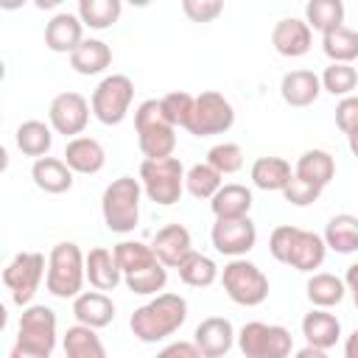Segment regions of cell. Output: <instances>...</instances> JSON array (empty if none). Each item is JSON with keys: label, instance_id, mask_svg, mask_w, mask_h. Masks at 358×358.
Instances as JSON below:
<instances>
[{"label": "cell", "instance_id": "cell-39", "mask_svg": "<svg viewBox=\"0 0 358 358\" xmlns=\"http://www.w3.org/2000/svg\"><path fill=\"white\" fill-rule=\"evenodd\" d=\"M319 78H322V90L338 98L352 95V90L358 87V70L350 62H330Z\"/></svg>", "mask_w": 358, "mask_h": 358}, {"label": "cell", "instance_id": "cell-3", "mask_svg": "<svg viewBox=\"0 0 358 358\" xmlns=\"http://www.w3.org/2000/svg\"><path fill=\"white\" fill-rule=\"evenodd\" d=\"M87 280V255L73 243L62 241L48 255L45 288L59 299H76Z\"/></svg>", "mask_w": 358, "mask_h": 358}, {"label": "cell", "instance_id": "cell-9", "mask_svg": "<svg viewBox=\"0 0 358 358\" xmlns=\"http://www.w3.org/2000/svg\"><path fill=\"white\" fill-rule=\"evenodd\" d=\"M238 347L246 358H285L294 350V336L282 324L246 322L238 333Z\"/></svg>", "mask_w": 358, "mask_h": 358}, {"label": "cell", "instance_id": "cell-35", "mask_svg": "<svg viewBox=\"0 0 358 358\" xmlns=\"http://www.w3.org/2000/svg\"><path fill=\"white\" fill-rule=\"evenodd\" d=\"M322 50L330 62H355L358 59V31L338 25L327 34H322Z\"/></svg>", "mask_w": 358, "mask_h": 358}, {"label": "cell", "instance_id": "cell-29", "mask_svg": "<svg viewBox=\"0 0 358 358\" xmlns=\"http://www.w3.org/2000/svg\"><path fill=\"white\" fill-rule=\"evenodd\" d=\"M62 347H64V355L67 358H103L106 355V347L98 338L95 327L81 324V322L73 324V327H67V333L62 338Z\"/></svg>", "mask_w": 358, "mask_h": 358}, {"label": "cell", "instance_id": "cell-43", "mask_svg": "<svg viewBox=\"0 0 358 358\" xmlns=\"http://www.w3.org/2000/svg\"><path fill=\"white\" fill-rule=\"evenodd\" d=\"M322 185H313V182H308V179H302V176H291V182L282 187V199L288 201V204H294V207H308V204H313V201H319V196H322Z\"/></svg>", "mask_w": 358, "mask_h": 358}, {"label": "cell", "instance_id": "cell-37", "mask_svg": "<svg viewBox=\"0 0 358 358\" xmlns=\"http://www.w3.org/2000/svg\"><path fill=\"white\" fill-rule=\"evenodd\" d=\"M123 282L131 294H140V296H154L165 288L168 282V266L162 260L145 266V268H137L131 274H123Z\"/></svg>", "mask_w": 358, "mask_h": 358}, {"label": "cell", "instance_id": "cell-33", "mask_svg": "<svg viewBox=\"0 0 358 358\" xmlns=\"http://www.w3.org/2000/svg\"><path fill=\"white\" fill-rule=\"evenodd\" d=\"M305 291H308L310 305H316V308H336L344 299V294H347V282L341 277L330 274V271H316V274H310Z\"/></svg>", "mask_w": 358, "mask_h": 358}, {"label": "cell", "instance_id": "cell-23", "mask_svg": "<svg viewBox=\"0 0 358 358\" xmlns=\"http://www.w3.org/2000/svg\"><path fill=\"white\" fill-rule=\"evenodd\" d=\"M252 185L266 190V193H282V187L291 182L294 171H291V162L282 159V157H257L252 162Z\"/></svg>", "mask_w": 358, "mask_h": 358}, {"label": "cell", "instance_id": "cell-21", "mask_svg": "<svg viewBox=\"0 0 358 358\" xmlns=\"http://www.w3.org/2000/svg\"><path fill=\"white\" fill-rule=\"evenodd\" d=\"M87 280L98 291H115L123 282V271L115 257V249L95 246L87 252Z\"/></svg>", "mask_w": 358, "mask_h": 358}, {"label": "cell", "instance_id": "cell-42", "mask_svg": "<svg viewBox=\"0 0 358 358\" xmlns=\"http://www.w3.org/2000/svg\"><path fill=\"white\" fill-rule=\"evenodd\" d=\"M207 162H210L215 171H221L224 176L238 173V171L243 168V148H241L238 143H218V145H213V148L207 151Z\"/></svg>", "mask_w": 358, "mask_h": 358}, {"label": "cell", "instance_id": "cell-25", "mask_svg": "<svg viewBox=\"0 0 358 358\" xmlns=\"http://www.w3.org/2000/svg\"><path fill=\"white\" fill-rule=\"evenodd\" d=\"M210 210H213L215 218L249 215V210H252V190L246 185H238V182L221 185L215 190V196L210 199Z\"/></svg>", "mask_w": 358, "mask_h": 358}, {"label": "cell", "instance_id": "cell-1", "mask_svg": "<svg viewBox=\"0 0 358 358\" xmlns=\"http://www.w3.org/2000/svg\"><path fill=\"white\" fill-rule=\"evenodd\" d=\"M185 322H187L185 296H179V294H154V299H148L145 305H140L131 313L129 327H131L137 341L157 344V341L173 336Z\"/></svg>", "mask_w": 358, "mask_h": 358}, {"label": "cell", "instance_id": "cell-46", "mask_svg": "<svg viewBox=\"0 0 358 358\" xmlns=\"http://www.w3.org/2000/svg\"><path fill=\"white\" fill-rule=\"evenodd\" d=\"M336 126L350 134L352 129H358V95H344L336 103Z\"/></svg>", "mask_w": 358, "mask_h": 358}, {"label": "cell", "instance_id": "cell-7", "mask_svg": "<svg viewBox=\"0 0 358 358\" xmlns=\"http://www.w3.org/2000/svg\"><path fill=\"white\" fill-rule=\"evenodd\" d=\"M48 274V263L42 252H20L11 257V263L3 268V285L11 291L14 305L25 308L36 296L42 277Z\"/></svg>", "mask_w": 358, "mask_h": 358}, {"label": "cell", "instance_id": "cell-14", "mask_svg": "<svg viewBox=\"0 0 358 358\" xmlns=\"http://www.w3.org/2000/svg\"><path fill=\"white\" fill-rule=\"evenodd\" d=\"M271 45L280 56L285 59H299L310 50L313 45V28L305 22V20H296V17H285L274 25L271 31Z\"/></svg>", "mask_w": 358, "mask_h": 358}, {"label": "cell", "instance_id": "cell-18", "mask_svg": "<svg viewBox=\"0 0 358 358\" xmlns=\"http://www.w3.org/2000/svg\"><path fill=\"white\" fill-rule=\"evenodd\" d=\"M76 173H84V176H92L98 173L103 165H106V151L103 145L95 140V137H70L67 145H64V157H62Z\"/></svg>", "mask_w": 358, "mask_h": 358}, {"label": "cell", "instance_id": "cell-2", "mask_svg": "<svg viewBox=\"0 0 358 358\" xmlns=\"http://www.w3.org/2000/svg\"><path fill=\"white\" fill-rule=\"evenodd\" d=\"M56 313L48 305H25L17 327V347L11 358H50L56 350Z\"/></svg>", "mask_w": 358, "mask_h": 358}, {"label": "cell", "instance_id": "cell-47", "mask_svg": "<svg viewBox=\"0 0 358 358\" xmlns=\"http://www.w3.org/2000/svg\"><path fill=\"white\" fill-rule=\"evenodd\" d=\"M171 355H182V358H204L196 341H176V344L162 347V358H171Z\"/></svg>", "mask_w": 358, "mask_h": 358}, {"label": "cell", "instance_id": "cell-22", "mask_svg": "<svg viewBox=\"0 0 358 358\" xmlns=\"http://www.w3.org/2000/svg\"><path fill=\"white\" fill-rule=\"evenodd\" d=\"M322 92V78L313 70H291L280 81V95L288 106L305 109L310 106Z\"/></svg>", "mask_w": 358, "mask_h": 358}, {"label": "cell", "instance_id": "cell-8", "mask_svg": "<svg viewBox=\"0 0 358 358\" xmlns=\"http://www.w3.org/2000/svg\"><path fill=\"white\" fill-rule=\"evenodd\" d=\"M131 98H134V81L123 73H112L106 78H101V84L92 92V115L103 123V126H117L126 120L129 109H131Z\"/></svg>", "mask_w": 358, "mask_h": 358}, {"label": "cell", "instance_id": "cell-11", "mask_svg": "<svg viewBox=\"0 0 358 358\" xmlns=\"http://www.w3.org/2000/svg\"><path fill=\"white\" fill-rule=\"evenodd\" d=\"M210 241H213L215 252H221L227 257H243L257 243V227L249 215L215 218V224L210 229Z\"/></svg>", "mask_w": 358, "mask_h": 358}, {"label": "cell", "instance_id": "cell-5", "mask_svg": "<svg viewBox=\"0 0 358 358\" xmlns=\"http://www.w3.org/2000/svg\"><path fill=\"white\" fill-rule=\"evenodd\" d=\"M140 182H143V193L154 204L171 207L185 193V168L173 154L171 157H159V159H143Z\"/></svg>", "mask_w": 358, "mask_h": 358}, {"label": "cell", "instance_id": "cell-20", "mask_svg": "<svg viewBox=\"0 0 358 358\" xmlns=\"http://www.w3.org/2000/svg\"><path fill=\"white\" fill-rule=\"evenodd\" d=\"M73 168L64 162V159H59V157H36L34 159V165H31V179H34V185L39 187V190H45V193H67L70 187H73Z\"/></svg>", "mask_w": 358, "mask_h": 358}, {"label": "cell", "instance_id": "cell-44", "mask_svg": "<svg viewBox=\"0 0 358 358\" xmlns=\"http://www.w3.org/2000/svg\"><path fill=\"white\" fill-rule=\"evenodd\" d=\"M182 11L190 22H213L224 11V0H182Z\"/></svg>", "mask_w": 358, "mask_h": 358}, {"label": "cell", "instance_id": "cell-53", "mask_svg": "<svg viewBox=\"0 0 358 358\" xmlns=\"http://www.w3.org/2000/svg\"><path fill=\"white\" fill-rule=\"evenodd\" d=\"M347 145H350L352 157H358V129H352V131L347 134Z\"/></svg>", "mask_w": 358, "mask_h": 358}, {"label": "cell", "instance_id": "cell-16", "mask_svg": "<svg viewBox=\"0 0 358 358\" xmlns=\"http://www.w3.org/2000/svg\"><path fill=\"white\" fill-rule=\"evenodd\" d=\"M324 257H327L324 235H316V232H310V229H296L285 266H291V268H296V271L310 274V271L322 268Z\"/></svg>", "mask_w": 358, "mask_h": 358}, {"label": "cell", "instance_id": "cell-28", "mask_svg": "<svg viewBox=\"0 0 358 358\" xmlns=\"http://www.w3.org/2000/svg\"><path fill=\"white\" fill-rule=\"evenodd\" d=\"M14 140L25 157H45L53 145V126L45 120H22L14 131Z\"/></svg>", "mask_w": 358, "mask_h": 358}, {"label": "cell", "instance_id": "cell-55", "mask_svg": "<svg viewBox=\"0 0 358 358\" xmlns=\"http://www.w3.org/2000/svg\"><path fill=\"white\" fill-rule=\"evenodd\" d=\"M352 302H355V308H358V291H352Z\"/></svg>", "mask_w": 358, "mask_h": 358}, {"label": "cell", "instance_id": "cell-34", "mask_svg": "<svg viewBox=\"0 0 358 358\" xmlns=\"http://www.w3.org/2000/svg\"><path fill=\"white\" fill-rule=\"evenodd\" d=\"M126 0H78V17L87 28L103 31L120 20Z\"/></svg>", "mask_w": 358, "mask_h": 358}, {"label": "cell", "instance_id": "cell-32", "mask_svg": "<svg viewBox=\"0 0 358 358\" xmlns=\"http://www.w3.org/2000/svg\"><path fill=\"white\" fill-rule=\"evenodd\" d=\"M176 271H179V280L185 285H190V288H210L221 277L215 260L207 257V255H201V252H196V249L176 266Z\"/></svg>", "mask_w": 358, "mask_h": 358}, {"label": "cell", "instance_id": "cell-27", "mask_svg": "<svg viewBox=\"0 0 358 358\" xmlns=\"http://www.w3.org/2000/svg\"><path fill=\"white\" fill-rule=\"evenodd\" d=\"M324 243L336 255H352L358 252V215L338 213L324 227Z\"/></svg>", "mask_w": 358, "mask_h": 358}, {"label": "cell", "instance_id": "cell-36", "mask_svg": "<svg viewBox=\"0 0 358 358\" xmlns=\"http://www.w3.org/2000/svg\"><path fill=\"white\" fill-rule=\"evenodd\" d=\"M305 22L319 34H327V31L344 25V0H308Z\"/></svg>", "mask_w": 358, "mask_h": 358}, {"label": "cell", "instance_id": "cell-41", "mask_svg": "<svg viewBox=\"0 0 358 358\" xmlns=\"http://www.w3.org/2000/svg\"><path fill=\"white\" fill-rule=\"evenodd\" d=\"M193 103H196V95H190L185 90H173V92L162 95V112L176 129H187V120L193 115Z\"/></svg>", "mask_w": 358, "mask_h": 358}, {"label": "cell", "instance_id": "cell-49", "mask_svg": "<svg viewBox=\"0 0 358 358\" xmlns=\"http://www.w3.org/2000/svg\"><path fill=\"white\" fill-rule=\"evenodd\" d=\"M296 355H299V358H324L327 350H322V347H316V344H308V347L296 350Z\"/></svg>", "mask_w": 358, "mask_h": 358}, {"label": "cell", "instance_id": "cell-12", "mask_svg": "<svg viewBox=\"0 0 358 358\" xmlns=\"http://www.w3.org/2000/svg\"><path fill=\"white\" fill-rule=\"evenodd\" d=\"M92 103L81 92H59L48 106V123L56 134L78 137L90 123Z\"/></svg>", "mask_w": 358, "mask_h": 358}, {"label": "cell", "instance_id": "cell-51", "mask_svg": "<svg viewBox=\"0 0 358 358\" xmlns=\"http://www.w3.org/2000/svg\"><path fill=\"white\" fill-rule=\"evenodd\" d=\"M64 0H34V6L39 8V11H53V8H59Z\"/></svg>", "mask_w": 358, "mask_h": 358}, {"label": "cell", "instance_id": "cell-19", "mask_svg": "<svg viewBox=\"0 0 358 358\" xmlns=\"http://www.w3.org/2000/svg\"><path fill=\"white\" fill-rule=\"evenodd\" d=\"M73 316H76V322L101 330V327L112 324V319H115V302H112V296L106 291H98V288L95 291H81L73 299Z\"/></svg>", "mask_w": 358, "mask_h": 358}, {"label": "cell", "instance_id": "cell-38", "mask_svg": "<svg viewBox=\"0 0 358 358\" xmlns=\"http://www.w3.org/2000/svg\"><path fill=\"white\" fill-rule=\"evenodd\" d=\"M221 185H224V173L215 171L210 162H199L185 171V190L193 199H213Z\"/></svg>", "mask_w": 358, "mask_h": 358}, {"label": "cell", "instance_id": "cell-45", "mask_svg": "<svg viewBox=\"0 0 358 358\" xmlns=\"http://www.w3.org/2000/svg\"><path fill=\"white\" fill-rule=\"evenodd\" d=\"M296 229H299V227L282 224V227H277V229L271 232V238H268V252H271V257H274L277 263H285V260H288V252H291V243H294Z\"/></svg>", "mask_w": 358, "mask_h": 358}, {"label": "cell", "instance_id": "cell-24", "mask_svg": "<svg viewBox=\"0 0 358 358\" xmlns=\"http://www.w3.org/2000/svg\"><path fill=\"white\" fill-rule=\"evenodd\" d=\"M302 336L308 338V344L330 350L341 338V322L333 313H327V308H316L313 305V310L305 313V319H302Z\"/></svg>", "mask_w": 358, "mask_h": 358}, {"label": "cell", "instance_id": "cell-54", "mask_svg": "<svg viewBox=\"0 0 358 358\" xmlns=\"http://www.w3.org/2000/svg\"><path fill=\"white\" fill-rule=\"evenodd\" d=\"M129 6H134V8H145V6H151L154 0H126Z\"/></svg>", "mask_w": 358, "mask_h": 358}, {"label": "cell", "instance_id": "cell-4", "mask_svg": "<svg viewBox=\"0 0 358 358\" xmlns=\"http://www.w3.org/2000/svg\"><path fill=\"white\" fill-rule=\"evenodd\" d=\"M140 199H143V182L134 176H117L112 179V185H106L103 196H101V213H103V224L117 232H134L137 221H140Z\"/></svg>", "mask_w": 358, "mask_h": 358}, {"label": "cell", "instance_id": "cell-50", "mask_svg": "<svg viewBox=\"0 0 358 358\" xmlns=\"http://www.w3.org/2000/svg\"><path fill=\"white\" fill-rule=\"evenodd\" d=\"M344 282H347V291H358V263L347 266V274H344Z\"/></svg>", "mask_w": 358, "mask_h": 358}, {"label": "cell", "instance_id": "cell-52", "mask_svg": "<svg viewBox=\"0 0 358 358\" xmlns=\"http://www.w3.org/2000/svg\"><path fill=\"white\" fill-rule=\"evenodd\" d=\"M28 0H0V8L3 11H17V8H22Z\"/></svg>", "mask_w": 358, "mask_h": 358}, {"label": "cell", "instance_id": "cell-15", "mask_svg": "<svg viewBox=\"0 0 358 358\" xmlns=\"http://www.w3.org/2000/svg\"><path fill=\"white\" fill-rule=\"evenodd\" d=\"M84 22L78 14H70V11H59L48 20L45 25V45L48 50L53 53H73L81 42H84Z\"/></svg>", "mask_w": 358, "mask_h": 358}, {"label": "cell", "instance_id": "cell-40", "mask_svg": "<svg viewBox=\"0 0 358 358\" xmlns=\"http://www.w3.org/2000/svg\"><path fill=\"white\" fill-rule=\"evenodd\" d=\"M115 257H117L123 274H131V271L145 268V266L159 260L157 252L151 249V243H143V241H120L115 246Z\"/></svg>", "mask_w": 358, "mask_h": 358}, {"label": "cell", "instance_id": "cell-17", "mask_svg": "<svg viewBox=\"0 0 358 358\" xmlns=\"http://www.w3.org/2000/svg\"><path fill=\"white\" fill-rule=\"evenodd\" d=\"M151 249L157 252V257H159L168 268H176V266L193 252V238H190L187 227H182V224H168V227L157 229V235L151 238Z\"/></svg>", "mask_w": 358, "mask_h": 358}, {"label": "cell", "instance_id": "cell-6", "mask_svg": "<svg viewBox=\"0 0 358 358\" xmlns=\"http://www.w3.org/2000/svg\"><path fill=\"white\" fill-rule=\"evenodd\" d=\"M221 285L235 305L255 308L268 299V277L246 257H232L221 271Z\"/></svg>", "mask_w": 358, "mask_h": 358}, {"label": "cell", "instance_id": "cell-26", "mask_svg": "<svg viewBox=\"0 0 358 358\" xmlns=\"http://www.w3.org/2000/svg\"><path fill=\"white\" fill-rule=\"evenodd\" d=\"M112 64V48L101 39H84L70 53V67L78 76H98Z\"/></svg>", "mask_w": 358, "mask_h": 358}, {"label": "cell", "instance_id": "cell-48", "mask_svg": "<svg viewBox=\"0 0 358 358\" xmlns=\"http://www.w3.org/2000/svg\"><path fill=\"white\" fill-rule=\"evenodd\" d=\"M344 355H347V358H358V327L347 336V341H344Z\"/></svg>", "mask_w": 358, "mask_h": 358}, {"label": "cell", "instance_id": "cell-31", "mask_svg": "<svg viewBox=\"0 0 358 358\" xmlns=\"http://www.w3.org/2000/svg\"><path fill=\"white\" fill-rule=\"evenodd\" d=\"M296 176L313 182V185H322L327 187L330 179L336 176V159L333 154H327L324 148H308L299 159H296V168H294Z\"/></svg>", "mask_w": 358, "mask_h": 358}, {"label": "cell", "instance_id": "cell-10", "mask_svg": "<svg viewBox=\"0 0 358 358\" xmlns=\"http://www.w3.org/2000/svg\"><path fill=\"white\" fill-rule=\"evenodd\" d=\"M235 123V109L232 103L215 92V90H204L201 95H196L193 103V115L187 120V131L193 137H213V134H224L229 131Z\"/></svg>", "mask_w": 358, "mask_h": 358}, {"label": "cell", "instance_id": "cell-30", "mask_svg": "<svg viewBox=\"0 0 358 358\" xmlns=\"http://www.w3.org/2000/svg\"><path fill=\"white\" fill-rule=\"evenodd\" d=\"M137 143L145 159L171 157L176 148V126L173 123H154L145 129H137Z\"/></svg>", "mask_w": 358, "mask_h": 358}, {"label": "cell", "instance_id": "cell-13", "mask_svg": "<svg viewBox=\"0 0 358 358\" xmlns=\"http://www.w3.org/2000/svg\"><path fill=\"white\" fill-rule=\"evenodd\" d=\"M235 338H238V333H235L232 322L224 319V316H207L193 330V341L199 344V350H201L204 358H221V355H227L232 350Z\"/></svg>", "mask_w": 358, "mask_h": 358}]
</instances>
